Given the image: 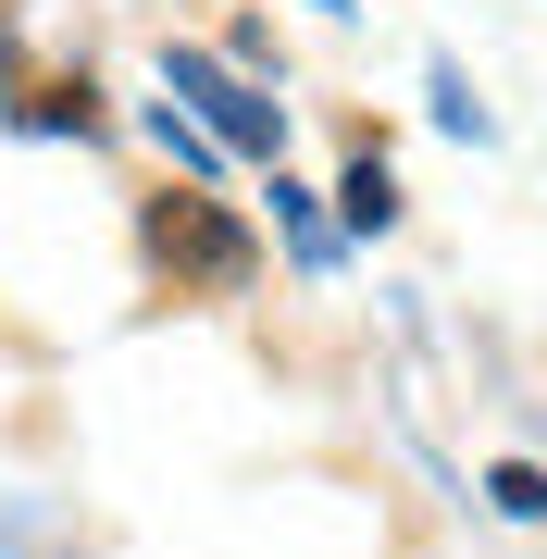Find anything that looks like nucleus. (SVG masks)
Listing matches in <instances>:
<instances>
[{
  "label": "nucleus",
  "instance_id": "obj_4",
  "mask_svg": "<svg viewBox=\"0 0 547 559\" xmlns=\"http://www.w3.org/2000/svg\"><path fill=\"white\" fill-rule=\"evenodd\" d=\"M486 510H510V522H547V473H535V460H486Z\"/></svg>",
  "mask_w": 547,
  "mask_h": 559
},
{
  "label": "nucleus",
  "instance_id": "obj_6",
  "mask_svg": "<svg viewBox=\"0 0 547 559\" xmlns=\"http://www.w3.org/2000/svg\"><path fill=\"white\" fill-rule=\"evenodd\" d=\"M436 124H448V138H473V150L498 138V124H486V100L461 87V62H436Z\"/></svg>",
  "mask_w": 547,
  "mask_h": 559
},
{
  "label": "nucleus",
  "instance_id": "obj_5",
  "mask_svg": "<svg viewBox=\"0 0 547 559\" xmlns=\"http://www.w3.org/2000/svg\"><path fill=\"white\" fill-rule=\"evenodd\" d=\"M274 224H286V249H299V261H336L324 212H311V187H286V175H274Z\"/></svg>",
  "mask_w": 547,
  "mask_h": 559
},
{
  "label": "nucleus",
  "instance_id": "obj_8",
  "mask_svg": "<svg viewBox=\"0 0 547 559\" xmlns=\"http://www.w3.org/2000/svg\"><path fill=\"white\" fill-rule=\"evenodd\" d=\"M324 13H348V0H324Z\"/></svg>",
  "mask_w": 547,
  "mask_h": 559
},
{
  "label": "nucleus",
  "instance_id": "obj_2",
  "mask_svg": "<svg viewBox=\"0 0 547 559\" xmlns=\"http://www.w3.org/2000/svg\"><path fill=\"white\" fill-rule=\"evenodd\" d=\"M163 87H175V100L212 124L224 150H249V162H274V150H286V112H274L262 87L237 75V62H212V50H163Z\"/></svg>",
  "mask_w": 547,
  "mask_h": 559
},
{
  "label": "nucleus",
  "instance_id": "obj_3",
  "mask_svg": "<svg viewBox=\"0 0 547 559\" xmlns=\"http://www.w3.org/2000/svg\"><path fill=\"white\" fill-rule=\"evenodd\" d=\"M336 212H348V237H385V224H399V175L361 150V162H348V187H336Z\"/></svg>",
  "mask_w": 547,
  "mask_h": 559
},
{
  "label": "nucleus",
  "instance_id": "obj_1",
  "mask_svg": "<svg viewBox=\"0 0 547 559\" xmlns=\"http://www.w3.org/2000/svg\"><path fill=\"white\" fill-rule=\"evenodd\" d=\"M138 237H150V261H163L175 286H212V299H237L249 261H262V249H249V224L224 212V200H200V187H163V200L138 212Z\"/></svg>",
  "mask_w": 547,
  "mask_h": 559
},
{
  "label": "nucleus",
  "instance_id": "obj_7",
  "mask_svg": "<svg viewBox=\"0 0 547 559\" xmlns=\"http://www.w3.org/2000/svg\"><path fill=\"white\" fill-rule=\"evenodd\" d=\"M25 124H38V138H50V124H75V138H87V124H100V100H87V87H38V100H25Z\"/></svg>",
  "mask_w": 547,
  "mask_h": 559
}]
</instances>
